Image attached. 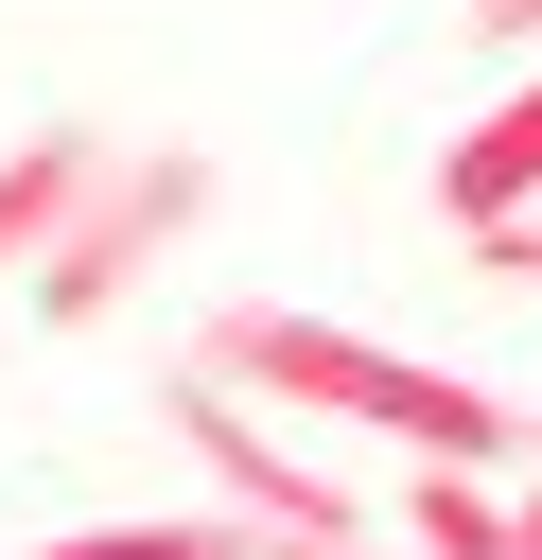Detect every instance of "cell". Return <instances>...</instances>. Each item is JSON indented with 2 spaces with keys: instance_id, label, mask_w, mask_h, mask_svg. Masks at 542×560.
<instances>
[{
  "instance_id": "9",
  "label": "cell",
  "mask_w": 542,
  "mask_h": 560,
  "mask_svg": "<svg viewBox=\"0 0 542 560\" xmlns=\"http://www.w3.org/2000/svg\"><path fill=\"white\" fill-rule=\"evenodd\" d=\"M455 35H472V52H525V70H542V0H455Z\"/></svg>"
},
{
  "instance_id": "3",
  "label": "cell",
  "mask_w": 542,
  "mask_h": 560,
  "mask_svg": "<svg viewBox=\"0 0 542 560\" xmlns=\"http://www.w3.org/2000/svg\"><path fill=\"white\" fill-rule=\"evenodd\" d=\"M157 420H175V455L210 472V508H227V525H262V542H367V525H350V472H332L297 420H262L245 385L157 368Z\"/></svg>"
},
{
  "instance_id": "12",
  "label": "cell",
  "mask_w": 542,
  "mask_h": 560,
  "mask_svg": "<svg viewBox=\"0 0 542 560\" xmlns=\"http://www.w3.org/2000/svg\"><path fill=\"white\" fill-rule=\"evenodd\" d=\"M262 560H297V542H262Z\"/></svg>"
},
{
  "instance_id": "8",
  "label": "cell",
  "mask_w": 542,
  "mask_h": 560,
  "mask_svg": "<svg viewBox=\"0 0 542 560\" xmlns=\"http://www.w3.org/2000/svg\"><path fill=\"white\" fill-rule=\"evenodd\" d=\"M455 262H472V280H542V210H490V228H455Z\"/></svg>"
},
{
  "instance_id": "6",
  "label": "cell",
  "mask_w": 542,
  "mask_h": 560,
  "mask_svg": "<svg viewBox=\"0 0 542 560\" xmlns=\"http://www.w3.org/2000/svg\"><path fill=\"white\" fill-rule=\"evenodd\" d=\"M35 560H262V525H227V508H105V525H70Z\"/></svg>"
},
{
  "instance_id": "7",
  "label": "cell",
  "mask_w": 542,
  "mask_h": 560,
  "mask_svg": "<svg viewBox=\"0 0 542 560\" xmlns=\"http://www.w3.org/2000/svg\"><path fill=\"white\" fill-rule=\"evenodd\" d=\"M402 542L420 560H507V472H402Z\"/></svg>"
},
{
  "instance_id": "4",
  "label": "cell",
  "mask_w": 542,
  "mask_h": 560,
  "mask_svg": "<svg viewBox=\"0 0 542 560\" xmlns=\"http://www.w3.org/2000/svg\"><path fill=\"white\" fill-rule=\"evenodd\" d=\"M105 158H122L105 122H35V140L0 158V280H35V262H52V228L87 210V175H105Z\"/></svg>"
},
{
  "instance_id": "2",
  "label": "cell",
  "mask_w": 542,
  "mask_h": 560,
  "mask_svg": "<svg viewBox=\"0 0 542 560\" xmlns=\"http://www.w3.org/2000/svg\"><path fill=\"white\" fill-rule=\"evenodd\" d=\"M210 210H227V158H210V140H122V158L87 175V210L52 228V262L17 280L35 332H105L140 280H175V245H192Z\"/></svg>"
},
{
  "instance_id": "11",
  "label": "cell",
  "mask_w": 542,
  "mask_h": 560,
  "mask_svg": "<svg viewBox=\"0 0 542 560\" xmlns=\"http://www.w3.org/2000/svg\"><path fill=\"white\" fill-rule=\"evenodd\" d=\"M525 472H542V420H525Z\"/></svg>"
},
{
  "instance_id": "5",
  "label": "cell",
  "mask_w": 542,
  "mask_h": 560,
  "mask_svg": "<svg viewBox=\"0 0 542 560\" xmlns=\"http://www.w3.org/2000/svg\"><path fill=\"white\" fill-rule=\"evenodd\" d=\"M490 210H542V70H525L472 140H437V228H490Z\"/></svg>"
},
{
  "instance_id": "10",
  "label": "cell",
  "mask_w": 542,
  "mask_h": 560,
  "mask_svg": "<svg viewBox=\"0 0 542 560\" xmlns=\"http://www.w3.org/2000/svg\"><path fill=\"white\" fill-rule=\"evenodd\" d=\"M507 560H542V472H507Z\"/></svg>"
},
{
  "instance_id": "1",
  "label": "cell",
  "mask_w": 542,
  "mask_h": 560,
  "mask_svg": "<svg viewBox=\"0 0 542 560\" xmlns=\"http://www.w3.org/2000/svg\"><path fill=\"white\" fill-rule=\"evenodd\" d=\"M175 368L245 385L262 420L385 438L402 472H507V455H525V402H490L472 368H420V350H385V332H350V315H297V298H210Z\"/></svg>"
}]
</instances>
